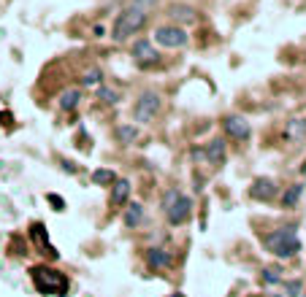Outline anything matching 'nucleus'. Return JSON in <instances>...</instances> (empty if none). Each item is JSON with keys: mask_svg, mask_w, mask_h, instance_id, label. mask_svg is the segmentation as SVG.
Instances as JSON below:
<instances>
[{"mask_svg": "<svg viewBox=\"0 0 306 297\" xmlns=\"http://www.w3.org/2000/svg\"><path fill=\"white\" fill-rule=\"evenodd\" d=\"M100 100L109 103V105H114V103H119V92L111 89V87H100Z\"/></svg>", "mask_w": 306, "mask_h": 297, "instance_id": "19", "label": "nucleus"}, {"mask_svg": "<svg viewBox=\"0 0 306 297\" xmlns=\"http://www.w3.org/2000/svg\"><path fill=\"white\" fill-rule=\"evenodd\" d=\"M222 127L228 132V138H233V141H247L250 138V122H247L244 117H228L222 122Z\"/></svg>", "mask_w": 306, "mask_h": 297, "instance_id": "6", "label": "nucleus"}, {"mask_svg": "<svg viewBox=\"0 0 306 297\" xmlns=\"http://www.w3.org/2000/svg\"><path fill=\"white\" fill-rule=\"evenodd\" d=\"M171 16H174L176 22H181V25H193L195 19H198L195 8H193V6H185V3H176V6H171Z\"/></svg>", "mask_w": 306, "mask_h": 297, "instance_id": "10", "label": "nucleus"}, {"mask_svg": "<svg viewBox=\"0 0 306 297\" xmlns=\"http://www.w3.org/2000/svg\"><path fill=\"white\" fill-rule=\"evenodd\" d=\"M155 41L166 49H181V46H187V33L176 25H166L155 30Z\"/></svg>", "mask_w": 306, "mask_h": 297, "instance_id": "3", "label": "nucleus"}, {"mask_svg": "<svg viewBox=\"0 0 306 297\" xmlns=\"http://www.w3.org/2000/svg\"><path fill=\"white\" fill-rule=\"evenodd\" d=\"M117 138H119V143L130 146L133 141H138V127H133V124H119V127H117Z\"/></svg>", "mask_w": 306, "mask_h": 297, "instance_id": "15", "label": "nucleus"}, {"mask_svg": "<svg viewBox=\"0 0 306 297\" xmlns=\"http://www.w3.org/2000/svg\"><path fill=\"white\" fill-rule=\"evenodd\" d=\"M128 197H130V181H128V178H117V181L111 184V205H114V208L125 205Z\"/></svg>", "mask_w": 306, "mask_h": 297, "instance_id": "8", "label": "nucleus"}, {"mask_svg": "<svg viewBox=\"0 0 306 297\" xmlns=\"http://www.w3.org/2000/svg\"><path fill=\"white\" fill-rule=\"evenodd\" d=\"M141 219H144V205H141V203L128 205V211H125V227H138Z\"/></svg>", "mask_w": 306, "mask_h": 297, "instance_id": "13", "label": "nucleus"}, {"mask_svg": "<svg viewBox=\"0 0 306 297\" xmlns=\"http://www.w3.org/2000/svg\"><path fill=\"white\" fill-rule=\"evenodd\" d=\"M144 27H147V14L141 11V8H136V6H130L117 16V22H114V27H111V38L114 41H128L130 35L141 33Z\"/></svg>", "mask_w": 306, "mask_h": 297, "instance_id": "1", "label": "nucleus"}, {"mask_svg": "<svg viewBox=\"0 0 306 297\" xmlns=\"http://www.w3.org/2000/svg\"><path fill=\"white\" fill-rule=\"evenodd\" d=\"M92 181L98 187H111L114 181H117V173H114V170H109V168H100V170H95L92 173Z\"/></svg>", "mask_w": 306, "mask_h": 297, "instance_id": "17", "label": "nucleus"}, {"mask_svg": "<svg viewBox=\"0 0 306 297\" xmlns=\"http://www.w3.org/2000/svg\"><path fill=\"white\" fill-rule=\"evenodd\" d=\"M290 132H295V135H303V132H306V122H295L293 127H290Z\"/></svg>", "mask_w": 306, "mask_h": 297, "instance_id": "24", "label": "nucleus"}, {"mask_svg": "<svg viewBox=\"0 0 306 297\" xmlns=\"http://www.w3.org/2000/svg\"><path fill=\"white\" fill-rule=\"evenodd\" d=\"M266 246L269 252L282 257V260H290L301 252V241L295 235V227H282V230H274L271 235H266Z\"/></svg>", "mask_w": 306, "mask_h": 297, "instance_id": "2", "label": "nucleus"}, {"mask_svg": "<svg viewBox=\"0 0 306 297\" xmlns=\"http://www.w3.org/2000/svg\"><path fill=\"white\" fill-rule=\"evenodd\" d=\"M79 98H81V92H79V89H65V92L60 95V108L73 111L76 105H79Z\"/></svg>", "mask_w": 306, "mask_h": 297, "instance_id": "16", "label": "nucleus"}, {"mask_svg": "<svg viewBox=\"0 0 306 297\" xmlns=\"http://www.w3.org/2000/svg\"><path fill=\"white\" fill-rule=\"evenodd\" d=\"M263 281L266 284H282V276H279V270H274V267H266V270H263Z\"/></svg>", "mask_w": 306, "mask_h": 297, "instance_id": "22", "label": "nucleus"}, {"mask_svg": "<svg viewBox=\"0 0 306 297\" xmlns=\"http://www.w3.org/2000/svg\"><path fill=\"white\" fill-rule=\"evenodd\" d=\"M282 284H284V294L288 297H301V289H303L301 281H282Z\"/></svg>", "mask_w": 306, "mask_h": 297, "instance_id": "20", "label": "nucleus"}, {"mask_svg": "<svg viewBox=\"0 0 306 297\" xmlns=\"http://www.w3.org/2000/svg\"><path fill=\"white\" fill-rule=\"evenodd\" d=\"M250 195H252L255 200H271V197L276 195V184H274L271 178H255Z\"/></svg>", "mask_w": 306, "mask_h": 297, "instance_id": "9", "label": "nucleus"}, {"mask_svg": "<svg viewBox=\"0 0 306 297\" xmlns=\"http://www.w3.org/2000/svg\"><path fill=\"white\" fill-rule=\"evenodd\" d=\"M301 195H303V187L301 184L288 187V192L282 195V208H295V205H298V200H301Z\"/></svg>", "mask_w": 306, "mask_h": 297, "instance_id": "14", "label": "nucleus"}, {"mask_svg": "<svg viewBox=\"0 0 306 297\" xmlns=\"http://www.w3.org/2000/svg\"><path fill=\"white\" fill-rule=\"evenodd\" d=\"M100 79H103V76H100V71H98V68H90L87 73H84L81 84H84V87H98V84H100Z\"/></svg>", "mask_w": 306, "mask_h": 297, "instance_id": "18", "label": "nucleus"}, {"mask_svg": "<svg viewBox=\"0 0 306 297\" xmlns=\"http://www.w3.org/2000/svg\"><path fill=\"white\" fill-rule=\"evenodd\" d=\"M206 159L212 162V165H219V162L225 159V141L222 138H214L206 143Z\"/></svg>", "mask_w": 306, "mask_h": 297, "instance_id": "11", "label": "nucleus"}, {"mask_svg": "<svg viewBox=\"0 0 306 297\" xmlns=\"http://www.w3.org/2000/svg\"><path fill=\"white\" fill-rule=\"evenodd\" d=\"M155 3H157V0H133V6H136V8H141V11H152V8H155Z\"/></svg>", "mask_w": 306, "mask_h": 297, "instance_id": "23", "label": "nucleus"}, {"mask_svg": "<svg viewBox=\"0 0 306 297\" xmlns=\"http://www.w3.org/2000/svg\"><path fill=\"white\" fill-rule=\"evenodd\" d=\"M133 57H136L138 65H152V62H157L155 43H152V41H136V43H133Z\"/></svg>", "mask_w": 306, "mask_h": 297, "instance_id": "7", "label": "nucleus"}, {"mask_svg": "<svg viewBox=\"0 0 306 297\" xmlns=\"http://www.w3.org/2000/svg\"><path fill=\"white\" fill-rule=\"evenodd\" d=\"M157 108H160V98L155 92H144L136 100V119L138 122H152V119H155V113H157Z\"/></svg>", "mask_w": 306, "mask_h": 297, "instance_id": "4", "label": "nucleus"}, {"mask_svg": "<svg viewBox=\"0 0 306 297\" xmlns=\"http://www.w3.org/2000/svg\"><path fill=\"white\" fill-rule=\"evenodd\" d=\"M190 214H193V203H190V197H185V195H181L176 203L166 211L168 222L174 224V227H176V224H185L187 219H190Z\"/></svg>", "mask_w": 306, "mask_h": 297, "instance_id": "5", "label": "nucleus"}, {"mask_svg": "<svg viewBox=\"0 0 306 297\" xmlns=\"http://www.w3.org/2000/svg\"><path fill=\"white\" fill-rule=\"evenodd\" d=\"M147 260H149V265L155 267V270H162V267L171 265V257H168L166 248H152V252L147 254Z\"/></svg>", "mask_w": 306, "mask_h": 297, "instance_id": "12", "label": "nucleus"}, {"mask_svg": "<svg viewBox=\"0 0 306 297\" xmlns=\"http://www.w3.org/2000/svg\"><path fill=\"white\" fill-rule=\"evenodd\" d=\"M179 197H181V192H179V189H168V192L162 195V211H168V208L174 205Z\"/></svg>", "mask_w": 306, "mask_h": 297, "instance_id": "21", "label": "nucleus"}]
</instances>
